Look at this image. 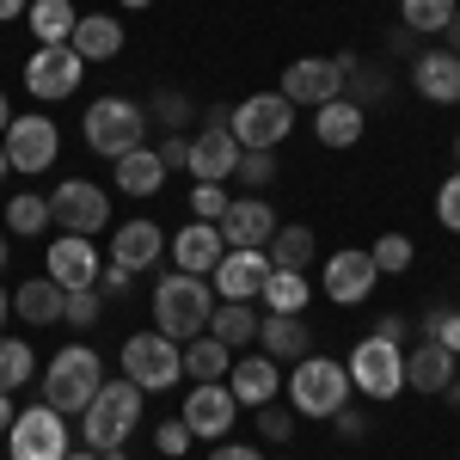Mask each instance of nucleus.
Wrapping results in <instances>:
<instances>
[{"mask_svg":"<svg viewBox=\"0 0 460 460\" xmlns=\"http://www.w3.org/2000/svg\"><path fill=\"white\" fill-rule=\"evenodd\" d=\"M123 381H136L142 393H166L184 381V362H178V344L166 332H136L123 344Z\"/></svg>","mask_w":460,"mask_h":460,"instance_id":"1a4fd4ad","label":"nucleus"},{"mask_svg":"<svg viewBox=\"0 0 460 460\" xmlns=\"http://www.w3.org/2000/svg\"><path fill=\"white\" fill-rule=\"evenodd\" d=\"M436 221H442L448 234H460V172L448 178L442 190H436Z\"/></svg>","mask_w":460,"mask_h":460,"instance_id":"a18cd8bd","label":"nucleus"},{"mask_svg":"<svg viewBox=\"0 0 460 460\" xmlns=\"http://www.w3.org/2000/svg\"><path fill=\"white\" fill-rule=\"evenodd\" d=\"M455 166H460V136H455Z\"/></svg>","mask_w":460,"mask_h":460,"instance_id":"e2e57ef3","label":"nucleus"},{"mask_svg":"<svg viewBox=\"0 0 460 460\" xmlns=\"http://www.w3.org/2000/svg\"><path fill=\"white\" fill-rule=\"evenodd\" d=\"M172 258H178V270L209 277L215 264L227 258V240H221V227H215V221H190L184 234H172Z\"/></svg>","mask_w":460,"mask_h":460,"instance_id":"4be33fe9","label":"nucleus"},{"mask_svg":"<svg viewBox=\"0 0 460 460\" xmlns=\"http://www.w3.org/2000/svg\"><path fill=\"white\" fill-rule=\"evenodd\" d=\"M99 387H105V362H99L93 344H68V350H56V356H49V375L37 381L43 405L62 411V418H68V411H86Z\"/></svg>","mask_w":460,"mask_h":460,"instance_id":"f03ea898","label":"nucleus"},{"mask_svg":"<svg viewBox=\"0 0 460 460\" xmlns=\"http://www.w3.org/2000/svg\"><path fill=\"white\" fill-rule=\"evenodd\" d=\"M411 86L424 93L429 105H460V56L455 49H424L411 62Z\"/></svg>","mask_w":460,"mask_h":460,"instance_id":"412c9836","label":"nucleus"},{"mask_svg":"<svg viewBox=\"0 0 460 460\" xmlns=\"http://www.w3.org/2000/svg\"><path fill=\"white\" fill-rule=\"evenodd\" d=\"M209 283L221 301H258L264 283H270V252H227L209 270Z\"/></svg>","mask_w":460,"mask_h":460,"instance_id":"f3484780","label":"nucleus"},{"mask_svg":"<svg viewBox=\"0 0 460 460\" xmlns=\"http://www.w3.org/2000/svg\"><path fill=\"white\" fill-rule=\"evenodd\" d=\"M6 455L13 460H62L68 455V418L49 411L43 399L25 405V411L13 418V429H6Z\"/></svg>","mask_w":460,"mask_h":460,"instance_id":"9d476101","label":"nucleus"},{"mask_svg":"<svg viewBox=\"0 0 460 460\" xmlns=\"http://www.w3.org/2000/svg\"><path fill=\"white\" fill-rule=\"evenodd\" d=\"M264 252H270V270H307L314 264V227H301V221L295 227H277Z\"/></svg>","mask_w":460,"mask_h":460,"instance_id":"2f4dec72","label":"nucleus"},{"mask_svg":"<svg viewBox=\"0 0 460 460\" xmlns=\"http://www.w3.org/2000/svg\"><path fill=\"white\" fill-rule=\"evenodd\" d=\"M368 258H375V270H393V277H399V270H411V258H418V252H411L405 234H381V240L368 246Z\"/></svg>","mask_w":460,"mask_h":460,"instance_id":"4c0bfd02","label":"nucleus"},{"mask_svg":"<svg viewBox=\"0 0 460 460\" xmlns=\"http://www.w3.org/2000/svg\"><path fill=\"white\" fill-rule=\"evenodd\" d=\"M307 301H314L307 270H270V283H264V307L270 314H307Z\"/></svg>","mask_w":460,"mask_h":460,"instance_id":"473e14b6","label":"nucleus"},{"mask_svg":"<svg viewBox=\"0 0 460 460\" xmlns=\"http://www.w3.org/2000/svg\"><path fill=\"white\" fill-rule=\"evenodd\" d=\"M234 178H240V184H270V178H277V154H270V147H240Z\"/></svg>","mask_w":460,"mask_h":460,"instance_id":"ea45409f","label":"nucleus"},{"mask_svg":"<svg viewBox=\"0 0 460 460\" xmlns=\"http://www.w3.org/2000/svg\"><path fill=\"white\" fill-rule=\"evenodd\" d=\"M160 252H166V234L154 221H123L111 234V264H123V270H154Z\"/></svg>","mask_w":460,"mask_h":460,"instance_id":"b1692460","label":"nucleus"},{"mask_svg":"<svg viewBox=\"0 0 460 460\" xmlns=\"http://www.w3.org/2000/svg\"><path fill=\"white\" fill-rule=\"evenodd\" d=\"M6 172H13V166H6V147H0V178H6Z\"/></svg>","mask_w":460,"mask_h":460,"instance_id":"bf43d9fd","label":"nucleus"},{"mask_svg":"<svg viewBox=\"0 0 460 460\" xmlns=\"http://www.w3.org/2000/svg\"><path fill=\"white\" fill-rule=\"evenodd\" d=\"M350 56H301V62H288L283 68V99L288 105H332V99H344V86H350Z\"/></svg>","mask_w":460,"mask_h":460,"instance_id":"0eeeda50","label":"nucleus"},{"mask_svg":"<svg viewBox=\"0 0 460 460\" xmlns=\"http://www.w3.org/2000/svg\"><path fill=\"white\" fill-rule=\"evenodd\" d=\"M424 332H429V344H442V350L460 356V314H429Z\"/></svg>","mask_w":460,"mask_h":460,"instance_id":"c03bdc74","label":"nucleus"},{"mask_svg":"<svg viewBox=\"0 0 460 460\" xmlns=\"http://www.w3.org/2000/svg\"><path fill=\"white\" fill-rule=\"evenodd\" d=\"M234 166H240V142L227 136V123H203V136L190 142V166L184 172L197 184H227Z\"/></svg>","mask_w":460,"mask_h":460,"instance_id":"6ab92c4d","label":"nucleus"},{"mask_svg":"<svg viewBox=\"0 0 460 460\" xmlns=\"http://www.w3.org/2000/svg\"><path fill=\"white\" fill-rule=\"evenodd\" d=\"M6 314H13V295H6V288H0V325H6Z\"/></svg>","mask_w":460,"mask_h":460,"instance_id":"6e6d98bb","label":"nucleus"},{"mask_svg":"<svg viewBox=\"0 0 460 460\" xmlns=\"http://www.w3.org/2000/svg\"><path fill=\"white\" fill-rule=\"evenodd\" d=\"M13 418H19L13 411V393H0V429H13Z\"/></svg>","mask_w":460,"mask_h":460,"instance_id":"864d4df0","label":"nucleus"},{"mask_svg":"<svg viewBox=\"0 0 460 460\" xmlns=\"http://www.w3.org/2000/svg\"><path fill=\"white\" fill-rule=\"evenodd\" d=\"M455 13H460L455 0H399V19H405V31H442Z\"/></svg>","mask_w":460,"mask_h":460,"instance_id":"e433bc0d","label":"nucleus"},{"mask_svg":"<svg viewBox=\"0 0 460 460\" xmlns=\"http://www.w3.org/2000/svg\"><path fill=\"white\" fill-rule=\"evenodd\" d=\"M62 307H68V288L49 283V277H37V283H25L19 295H13V314L25 319V325H56Z\"/></svg>","mask_w":460,"mask_h":460,"instance_id":"c756f323","label":"nucleus"},{"mask_svg":"<svg viewBox=\"0 0 460 460\" xmlns=\"http://www.w3.org/2000/svg\"><path fill=\"white\" fill-rule=\"evenodd\" d=\"M209 338H221L227 350H246V344H258V307H252V301H215Z\"/></svg>","mask_w":460,"mask_h":460,"instance_id":"c85d7f7f","label":"nucleus"},{"mask_svg":"<svg viewBox=\"0 0 460 460\" xmlns=\"http://www.w3.org/2000/svg\"><path fill=\"white\" fill-rule=\"evenodd\" d=\"M178 362H184V375L190 381H227V368H234V350L221 344V338H190V344H178Z\"/></svg>","mask_w":460,"mask_h":460,"instance_id":"7c9ffc66","label":"nucleus"},{"mask_svg":"<svg viewBox=\"0 0 460 460\" xmlns=\"http://www.w3.org/2000/svg\"><path fill=\"white\" fill-rule=\"evenodd\" d=\"M99 307H105V295H99V288H68V307H62V319L86 332V325H99Z\"/></svg>","mask_w":460,"mask_h":460,"instance_id":"a19ab883","label":"nucleus"},{"mask_svg":"<svg viewBox=\"0 0 460 460\" xmlns=\"http://www.w3.org/2000/svg\"><path fill=\"white\" fill-rule=\"evenodd\" d=\"M0 147H6V166L13 172H49L56 154H62V129L49 117H13Z\"/></svg>","mask_w":460,"mask_h":460,"instance_id":"f8f14e48","label":"nucleus"},{"mask_svg":"<svg viewBox=\"0 0 460 460\" xmlns=\"http://www.w3.org/2000/svg\"><path fill=\"white\" fill-rule=\"evenodd\" d=\"M154 111H160V123H166V136H184V123H190V105H184L178 93H160V99H154Z\"/></svg>","mask_w":460,"mask_h":460,"instance_id":"49530a36","label":"nucleus"},{"mask_svg":"<svg viewBox=\"0 0 460 460\" xmlns=\"http://www.w3.org/2000/svg\"><path fill=\"white\" fill-rule=\"evenodd\" d=\"M86 147L105 154V160H123L129 147H147V111L136 99H99V105H86Z\"/></svg>","mask_w":460,"mask_h":460,"instance_id":"39448f33","label":"nucleus"},{"mask_svg":"<svg viewBox=\"0 0 460 460\" xmlns=\"http://www.w3.org/2000/svg\"><path fill=\"white\" fill-rule=\"evenodd\" d=\"M129 277H136V270H123V264H111V270H99V283H105V295H129Z\"/></svg>","mask_w":460,"mask_h":460,"instance_id":"8fccbe9b","label":"nucleus"},{"mask_svg":"<svg viewBox=\"0 0 460 460\" xmlns=\"http://www.w3.org/2000/svg\"><path fill=\"white\" fill-rule=\"evenodd\" d=\"M80 74H86V62L74 56L68 43H37V56L25 62V93H37V99H68L74 86H80Z\"/></svg>","mask_w":460,"mask_h":460,"instance_id":"ddd939ff","label":"nucleus"},{"mask_svg":"<svg viewBox=\"0 0 460 460\" xmlns=\"http://www.w3.org/2000/svg\"><path fill=\"white\" fill-rule=\"evenodd\" d=\"M111 166H117V190H123V197H154V190L166 184V166H160L154 147H129V154L111 160Z\"/></svg>","mask_w":460,"mask_h":460,"instance_id":"bb28decb","label":"nucleus"},{"mask_svg":"<svg viewBox=\"0 0 460 460\" xmlns=\"http://www.w3.org/2000/svg\"><path fill=\"white\" fill-rule=\"evenodd\" d=\"M215 227H221L227 252H264V246H270V234H277L283 221H277V209H270V203H258V197H234V203H227V215H221Z\"/></svg>","mask_w":460,"mask_h":460,"instance_id":"4468645a","label":"nucleus"},{"mask_svg":"<svg viewBox=\"0 0 460 460\" xmlns=\"http://www.w3.org/2000/svg\"><path fill=\"white\" fill-rule=\"evenodd\" d=\"M258 344L270 362H301V356H314V325L301 314H270L258 319Z\"/></svg>","mask_w":460,"mask_h":460,"instance_id":"5701e85b","label":"nucleus"},{"mask_svg":"<svg viewBox=\"0 0 460 460\" xmlns=\"http://www.w3.org/2000/svg\"><path fill=\"white\" fill-rule=\"evenodd\" d=\"M375 283H381V270H375V258L368 252H332L325 258V295L338 301V307H362L368 295H375Z\"/></svg>","mask_w":460,"mask_h":460,"instance_id":"dca6fc26","label":"nucleus"},{"mask_svg":"<svg viewBox=\"0 0 460 460\" xmlns=\"http://www.w3.org/2000/svg\"><path fill=\"white\" fill-rule=\"evenodd\" d=\"M136 424H142V387L136 381H105L93 393V405L80 411V442L93 455H105V448H123Z\"/></svg>","mask_w":460,"mask_h":460,"instance_id":"7ed1b4c3","label":"nucleus"},{"mask_svg":"<svg viewBox=\"0 0 460 460\" xmlns=\"http://www.w3.org/2000/svg\"><path fill=\"white\" fill-rule=\"evenodd\" d=\"M154 154H160V166H166V172H172V166H190V136H166Z\"/></svg>","mask_w":460,"mask_h":460,"instance_id":"de8ad7c7","label":"nucleus"},{"mask_svg":"<svg viewBox=\"0 0 460 460\" xmlns=\"http://www.w3.org/2000/svg\"><path fill=\"white\" fill-rule=\"evenodd\" d=\"M49 221L62 227V234H105L111 227V197L93 184V178H68V184H56L49 190Z\"/></svg>","mask_w":460,"mask_h":460,"instance_id":"9b49d317","label":"nucleus"},{"mask_svg":"<svg viewBox=\"0 0 460 460\" xmlns=\"http://www.w3.org/2000/svg\"><path fill=\"white\" fill-rule=\"evenodd\" d=\"M234 418H240V399L227 393V381H197V387L184 393V424H190V436L221 442L234 429Z\"/></svg>","mask_w":460,"mask_h":460,"instance_id":"2eb2a0df","label":"nucleus"},{"mask_svg":"<svg viewBox=\"0 0 460 460\" xmlns=\"http://www.w3.org/2000/svg\"><path fill=\"white\" fill-rule=\"evenodd\" d=\"M258 436H264V442H288V436H295V411L277 405V399L258 405Z\"/></svg>","mask_w":460,"mask_h":460,"instance_id":"79ce46f5","label":"nucleus"},{"mask_svg":"<svg viewBox=\"0 0 460 460\" xmlns=\"http://www.w3.org/2000/svg\"><path fill=\"white\" fill-rule=\"evenodd\" d=\"M123 6H154V0H123Z\"/></svg>","mask_w":460,"mask_h":460,"instance_id":"052dcab7","label":"nucleus"},{"mask_svg":"<svg viewBox=\"0 0 460 460\" xmlns=\"http://www.w3.org/2000/svg\"><path fill=\"white\" fill-rule=\"evenodd\" d=\"M209 460H264V455H258V448H246V442H221Z\"/></svg>","mask_w":460,"mask_h":460,"instance_id":"3c124183","label":"nucleus"},{"mask_svg":"<svg viewBox=\"0 0 460 460\" xmlns=\"http://www.w3.org/2000/svg\"><path fill=\"white\" fill-rule=\"evenodd\" d=\"M99 460H129V455H123V448H105V455H99Z\"/></svg>","mask_w":460,"mask_h":460,"instance_id":"13d9d810","label":"nucleus"},{"mask_svg":"<svg viewBox=\"0 0 460 460\" xmlns=\"http://www.w3.org/2000/svg\"><path fill=\"white\" fill-rule=\"evenodd\" d=\"M25 19H31L37 43H68L80 13H74V0H31V6H25Z\"/></svg>","mask_w":460,"mask_h":460,"instance_id":"72a5a7b5","label":"nucleus"},{"mask_svg":"<svg viewBox=\"0 0 460 460\" xmlns=\"http://www.w3.org/2000/svg\"><path fill=\"white\" fill-rule=\"evenodd\" d=\"M43 227H49V197L19 190V197L6 203V234H43Z\"/></svg>","mask_w":460,"mask_h":460,"instance_id":"c9c22d12","label":"nucleus"},{"mask_svg":"<svg viewBox=\"0 0 460 460\" xmlns=\"http://www.w3.org/2000/svg\"><path fill=\"white\" fill-rule=\"evenodd\" d=\"M6 123H13V111H6V99H0V136H6Z\"/></svg>","mask_w":460,"mask_h":460,"instance_id":"4d7b16f0","label":"nucleus"},{"mask_svg":"<svg viewBox=\"0 0 460 460\" xmlns=\"http://www.w3.org/2000/svg\"><path fill=\"white\" fill-rule=\"evenodd\" d=\"M43 277L62 283V288H99V246H93L86 234L49 240V270H43Z\"/></svg>","mask_w":460,"mask_h":460,"instance_id":"a211bd4d","label":"nucleus"},{"mask_svg":"<svg viewBox=\"0 0 460 460\" xmlns=\"http://www.w3.org/2000/svg\"><path fill=\"white\" fill-rule=\"evenodd\" d=\"M288 129H295V105H288L283 93H252L246 105L227 111V136L240 147H270L277 154V142H283Z\"/></svg>","mask_w":460,"mask_h":460,"instance_id":"6e6552de","label":"nucleus"},{"mask_svg":"<svg viewBox=\"0 0 460 460\" xmlns=\"http://www.w3.org/2000/svg\"><path fill=\"white\" fill-rule=\"evenodd\" d=\"M68 49L80 56V62H111L117 49H123V25L117 19H74V37H68Z\"/></svg>","mask_w":460,"mask_h":460,"instance_id":"cd10ccee","label":"nucleus"},{"mask_svg":"<svg viewBox=\"0 0 460 460\" xmlns=\"http://www.w3.org/2000/svg\"><path fill=\"white\" fill-rule=\"evenodd\" d=\"M227 393L240 399V405H270L277 393H283V362H270V356H240L234 368H227Z\"/></svg>","mask_w":460,"mask_h":460,"instance_id":"aec40b11","label":"nucleus"},{"mask_svg":"<svg viewBox=\"0 0 460 460\" xmlns=\"http://www.w3.org/2000/svg\"><path fill=\"white\" fill-rule=\"evenodd\" d=\"M190 442H197V436H190V424H184V418H172V424H154V448H160V455H190Z\"/></svg>","mask_w":460,"mask_h":460,"instance_id":"37998d69","label":"nucleus"},{"mask_svg":"<svg viewBox=\"0 0 460 460\" xmlns=\"http://www.w3.org/2000/svg\"><path fill=\"white\" fill-rule=\"evenodd\" d=\"M362 123H368V111L356 105L350 93L314 111V136H319L325 147H356V142H362Z\"/></svg>","mask_w":460,"mask_h":460,"instance_id":"393cba45","label":"nucleus"},{"mask_svg":"<svg viewBox=\"0 0 460 460\" xmlns=\"http://www.w3.org/2000/svg\"><path fill=\"white\" fill-rule=\"evenodd\" d=\"M31 375H37V350L25 338H0V393L31 387Z\"/></svg>","mask_w":460,"mask_h":460,"instance_id":"f704fd0d","label":"nucleus"},{"mask_svg":"<svg viewBox=\"0 0 460 460\" xmlns=\"http://www.w3.org/2000/svg\"><path fill=\"white\" fill-rule=\"evenodd\" d=\"M0 270H6V240H0Z\"/></svg>","mask_w":460,"mask_h":460,"instance_id":"680f3d73","label":"nucleus"},{"mask_svg":"<svg viewBox=\"0 0 460 460\" xmlns=\"http://www.w3.org/2000/svg\"><path fill=\"white\" fill-rule=\"evenodd\" d=\"M283 387H288V411L295 418H332L338 405H350V368L332 362V356H301Z\"/></svg>","mask_w":460,"mask_h":460,"instance_id":"20e7f679","label":"nucleus"},{"mask_svg":"<svg viewBox=\"0 0 460 460\" xmlns=\"http://www.w3.org/2000/svg\"><path fill=\"white\" fill-rule=\"evenodd\" d=\"M227 184H190V221H221L227 215Z\"/></svg>","mask_w":460,"mask_h":460,"instance_id":"58836bf2","label":"nucleus"},{"mask_svg":"<svg viewBox=\"0 0 460 460\" xmlns=\"http://www.w3.org/2000/svg\"><path fill=\"white\" fill-rule=\"evenodd\" d=\"M62 460H99V455H93V448H68Z\"/></svg>","mask_w":460,"mask_h":460,"instance_id":"5fc2aeb1","label":"nucleus"},{"mask_svg":"<svg viewBox=\"0 0 460 460\" xmlns=\"http://www.w3.org/2000/svg\"><path fill=\"white\" fill-rule=\"evenodd\" d=\"M455 375H460V356L442 350V344H418L405 356V387H418V393H442Z\"/></svg>","mask_w":460,"mask_h":460,"instance_id":"a878e982","label":"nucleus"},{"mask_svg":"<svg viewBox=\"0 0 460 460\" xmlns=\"http://www.w3.org/2000/svg\"><path fill=\"white\" fill-rule=\"evenodd\" d=\"M350 387L368 393V399H393V393L405 387V350H399V338H387L381 325L362 338L350 350Z\"/></svg>","mask_w":460,"mask_h":460,"instance_id":"423d86ee","label":"nucleus"},{"mask_svg":"<svg viewBox=\"0 0 460 460\" xmlns=\"http://www.w3.org/2000/svg\"><path fill=\"white\" fill-rule=\"evenodd\" d=\"M25 6H31V0H0V25H6V19H19Z\"/></svg>","mask_w":460,"mask_h":460,"instance_id":"603ef678","label":"nucleus"},{"mask_svg":"<svg viewBox=\"0 0 460 460\" xmlns=\"http://www.w3.org/2000/svg\"><path fill=\"white\" fill-rule=\"evenodd\" d=\"M332 424H338V436H362V429H368V418H362V411H356V405H338V411H332Z\"/></svg>","mask_w":460,"mask_h":460,"instance_id":"09e8293b","label":"nucleus"},{"mask_svg":"<svg viewBox=\"0 0 460 460\" xmlns=\"http://www.w3.org/2000/svg\"><path fill=\"white\" fill-rule=\"evenodd\" d=\"M209 314H215V283L209 277H190V270H172L154 283V325L172 338V344H190L209 332Z\"/></svg>","mask_w":460,"mask_h":460,"instance_id":"f257e3e1","label":"nucleus"}]
</instances>
